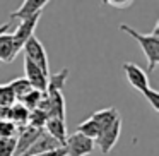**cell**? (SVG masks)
I'll return each instance as SVG.
<instances>
[{
	"label": "cell",
	"mask_w": 159,
	"mask_h": 156,
	"mask_svg": "<svg viewBox=\"0 0 159 156\" xmlns=\"http://www.w3.org/2000/svg\"><path fill=\"white\" fill-rule=\"evenodd\" d=\"M120 29L125 31L128 36H132L140 45V50L147 59V72H152L159 65V22H156L154 29L151 33H145V35L139 33L137 29H134L128 24H121Z\"/></svg>",
	"instance_id": "cell-1"
},
{
	"label": "cell",
	"mask_w": 159,
	"mask_h": 156,
	"mask_svg": "<svg viewBox=\"0 0 159 156\" xmlns=\"http://www.w3.org/2000/svg\"><path fill=\"white\" fill-rule=\"evenodd\" d=\"M22 48H24V57H26V59H29L33 64H34V65H38L39 69L46 74V76H50L48 53H46L43 43L36 38V35L31 36V38L24 43V46H22Z\"/></svg>",
	"instance_id": "cell-2"
},
{
	"label": "cell",
	"mask_w": 159,
	"mask_h": 156,
	"mask_svg": "<svg viewBox=\"0 0 159 156\" xmlns=\"http://www.w3.org/2000/svg\"><path fill=\"white\" fill-rule=\"evenodd\" d=\"M94 141L86 135L74 132V134L67 135L65 141V149H67V156H87L93 153L94 149Z\"/></svg>",
	"instance_id": "cell-3"
},
{
	"label": "cell",
	"mask_w": 159,
	"mask_h": 156,
	"mask_svg": "<svg viewBox=\"0 0 159 156\" xmlns=\"http://www.w3.org/2000/svg\"><path fill=\"white\" fill-rule=\"evenodd\" d=\"M120 132H121V117L118 118L113 125H110L108 129L101 130L99 135H98V139L94 141V144L99 148V151L103 153V154H110L111 149L116 146L118 137H120Z\"/></svg>",
	"instance_id": "cell-4"
},
{
	"label": "cell",
	"mask_w": 159,
	"mask_h": 156,
	"mask_svg": "<svg viewBox=\"0 0 159 156\" xmlns=\"http://www.w3.org/2000/svg\"><path fill=\"white\" fill-rule=\"evenodd\" d=\"M123 72H125V77L127 81L130 83V86L134 89H137L139 93H145L149 89V77L145 74V70L142 67H139L137 64L134 62H125L123 64Z\"/></svg>",
	"instance_id": "cell-5"
},
{
	"label": "cell",
	"mask_w": 159,
	"mask_h": 156,
	"mask_svg": "<svg viewBox=\"0 0 159 156\" xmlns=\"http://www.w3.org/2000/svg\"><path fill=\"white\" fill-rule=\"evenodd\" d=\"M39 17H41V14H36V16H33V17H28V19H24V21H21V24H19L17 28H16V31L12 33L14 43L19 50H22L24 43L28 41L31 36H34V29L39 22Z\"/></svg>",
	"instance_id": "cell-6"
},
{
	"label": "cell",
	"mask_w": 159,
	"mask_h": 156,
	"mask_svg": "<svg viewBox=\"0 0 159 156\" xmlns=\"http://www.w3.org/2000/svg\"><path fill=\"white\" fill-rule=\"evenodd\" d=\"M24 72H26V79L31 84L33 89L39 91V93H45L46 86H48V76L38 65H34L29 59H26V57H24Z\"/></svg>",
	"instance_id": "cell-7"
},
{
	"label": "cell",
	"mask_w": 159,
	"mask_h": 156,
	"mask_svg": "<svg viewBox=\"0 0 159 156\" xmlns=\"http://www.w3.org/2000/svg\"><path fill=\"white\" fill-rule=\"evenodd\" d=\"M58 148H63V146L60 144L58 141H55V139H53L52 135H48L45 130H43L41 134L38 135V139H36V141L33 142V146H31V148H29L22 156H36V154H43V153L55 151V149H58Z\"/></svg>",
	"instance_id": "cell-8"
},
{
	"label": "cell",
	"mask_w": 159,
	"mask_h": 156,
	"mask_svg": "<svg viewBox=\"0 0 159 156\" xmlns=\"http://www.w3.org/2000/svg\"><path fill=\"white\" fill-rule=\"evenodd\" d=\"M46 5H48L46 0H26V2H22L11 14V21L12 19H21V21H24V19L33 17L36 14H41Z\"/></svg>",
	"instance_id": "cell-9"
},
{
	"label": "cell",
	"mask_w": 159,
	"mask_h": 156,
	"mask_svg": "<svg viewBox=\"0 0 159 156\" xmlns=\"http://www.w3.org/2000/svg\"><path fill=\"white\" fill-rule=\"evenodd\" d=\"M43 132V129H33V127H24L17 132V142H16V154L14 156H22L29 148L33 146V142L38 139V135Z\"/></svg>",
	"instance_id": "cell-10"
},
{
	"label": "cell",
	"mask_w": 159,
	"mask_h": 156,
	"mask_svg": "<svg viewBox=\"0 0 159 156\" xmlns=\"http://www.w3.org/2000/svg\"><path fill=\"white\" fill-rule=\"evenodd\" d=\"M43 130L46 132L48 135H52L55 141H58L62 146H65V141H67V125H65V120H62V118H48L45 124V129Z\"/></svg>",
	"instance_id": "cell-11"
},
{
	"label": "cell",
	"mask_w": 159,
	"mask_h": 156,
	"mask_svg": "<svg viewBox=\"0 0 159 156\" xmlns=\"http://www.w3.org/2000/svg\"><path fill=\"white\" fill-rule=\"evenodd\" d=\"M19 52L21 50L16 46L12 33H5V35L0 36V62H5V64L12 62Z\"/></svg>",
	"instance_id": "cell-12"
},
{
	"label": "cell",
	"mask_w": 159,
	"mask_h": 156,
	"mask_svg": "<svg viewBox=\"0 0 159 156\" xmlns=\"http://www.w3.org/2000/svg\"><path fill=\"white\" fill-rule=\"evenodd\" d=\"M91 118L96 122V125L99 127V130H104V129H108L110 125H113L115 122L120 118V113H118L116 108L110 106V108H104V110L94 111V113L91 115Z\"/></svg>",
	"instance_id": "cell-13"
},
{
	"label": "cell",
	"mask_w": 159,
	"mask_h": 156,
	"mask_svg": "<svg viewBox=\"0 0 159 156\" xmlns=\"http://www.w3.org/2000/svg\"><path fill=\"white\" fill-rule=\"evenodd\" d=\"M29 113H31V111L26 110V108L22 106L19 101H16V103L12 105V124L17 127V130H21V129L28 127Z\"/></svg>",
	"instance_id": "cell-14"
},
{
	"label": "cell",
	"mask_w": 159,
	"mask_h": 156,
	"mask_svg": "<svg viewBox=\"0 0 159 156\" xmlns=\"http://www.w3.org/2000/svg\"><path fill=\"white\" fill-rule=\"evenodd\" d=\"M69 72L70 70L65 67V69L60 70L58 74H50L48 76V86H46L45 93H52V91H60V93H63V84L69 79Z\"/></svg>",
	"instance_id": "cell-15"
},
{
	"label": "cell",
	"mask_w": 159,
	"mask_h": 156,
	"mask_svg": "<svg viewBox=\"0 0 159 156\" xmlns=\"http://www.w3.org/2000/svg\"><path fill=\"white\" fill-rule=\"evenodd\" d=\"M9 86H11L12 93H14V96H16V101H19L21 98H24L29 91H33L31 84L28 83L26 77H16V79H12L11 83H9Z\"/></svg>",
	"instance_id": "cell-16"
},
{
	"label": "cell",
	"mask_w": 159,
	"mask_h": 156,
	"mask_svg": "<svg viewBox=\"0 0 159 156\" xmlns=\"http://www.w3.org/2000/svg\"><path fill=\"white\" fill-rule=\"evenodd\" d=\"M75 132H79V134H82V135H86V137H89V139H93V141H96L101 130H99V127L96 125V122H94L93 118L89 117V118H86L84 122H80Z\"/></svg>",
	"instance_id": "cell-17"
},
{
	"label": "cell",
	"mask_w": 159,
	"mask_h": 156,
	"mask_svg": "<svg viewBox=\"0 0 159 156\" xmlns=\"http://www.w3.org/2000/svg\"><path fill=\"white\" fill-rule=\"evenodd\" d=\"M43 94H45V93H39V91L33 89V91H29L24 98H21V100H19V103H21L26 110L33 111V110H36V108H38L39 101H41V98H43Z\"/></svg>",
	"instance_id": "cell-18"
},
{
	"label": "cell",
	"mask_w": 159,
	"mask_h": 156,
	"mask_svg": "<svg viewBox=\"0 0 159 156\" xmlns=\"http://www.w3.org/2000/svg\"><path fill=\"white\" fill-rule=\"evenodd\" d=\"M46 120H48V115L45 113V111L41 110H33L31 113H29V120H28V125L33 129H45V124Z\"/></svg>",
	"instance_id": "cell-19"
},
{
	"label": "cell",
	"mask_w": 159,
	"mask_h": 156,
	"mask_svg": "<svg viewBox=\"0 0 159 156\" xmlns=\"http://www.w3.org/2000/svg\"><path fill=\"white\" fill-rule=\"evenodd\" d=\"M16 103V96L9 84H0V108L12 106Z\"/></svg>",
	"instance_id": "cell-20"
},
{
	"label": "cell",
	"mask_w": 159,
	"mask_h": 156,
	"mask_svg": "<svg viewBox=\"0 0 159 156\" xmlns=\"http://www.w3.org/2000/svg\"><path fill=\"white\" fill-rule=\"evenodd\" d=\"M16 137H0V156H14L16 154V142H17Z\"/></svg>",
	"instance_id": "cell-21"
},
{
	"label": "cell",
	"mask_w": 159,
	"mask_h": 156,
	"mask_svg": "<svg viewBox=\"0 0 159 156\" xmlns=\"http://www.w3.org/2000/svg\"><path fill=\"white\" fill-rule=\"evenodd\" d=\"M17 132V127L12 122H2L0 124V137H16Z\"/></svg>",
	"instance_id": "cell-22"
},
{
	"label": "cell",
	"mask_w": 159,
	"mask_h": 156,
	"mask_svg": "<svg viewBox=\"0 0 159 156\" xmlns=\"http://www.w3.org/2000/svg\"><path fill=\"white\" fill-rule=\"evenodd\" d=\"M142 96H144L145 100L151 103L152 110H154V111H159V93H157V91L152 89V87H149L145 93H142Z\"/></svg>",
	"instance_id": "cell-23"
},
{
	"label": "cell",
	"mask_w": 159,
	"mask_h": 156,
	"mask_svg": "<svg viewBox=\"0 0 159 156\" xmlns=\"http://www.w3.org/2000/svg\"><path fill=\"white\" fill-rule=\"evenodd\" d=\"M106 4L111 5V7H116V9H128L134 2H130V0H121V2H116V0H108Z\"/></svg>",
	"instance_id": "cell-24"
},
{
	"label": "cell",
	"mask_w": 159,
	"mask_h": 156,
	"mask_svg": "<svg viewBox=\"0 0 159 156\" xmlns=\"http://www.w3.org/2000/svg\"><path fill=\"white\" fill-rule=\"evenodd\" d=\"M36 156H67V149H65V146H63V148H58V149H55V151L43 153V154H36Z\"/></svg>",
	"instance_id": "cell-25"
},
{
	"label": "cell",
	"mask_w": 159,
	"mask_h": 156,
	"mask_svg": "<svg viewBox=\"0 0 159 156\" xmlns=\"http://www.w3.org/2000/svg\"><path fill=\"white\" fill-rule=\"evenodd\" d=\"M11 26H12V22H11V21H9V22H5V24H0V36H2V35H5V33H9Z\"/></svg>",
	"instance_id": "cell-26"
}]
</instances>
